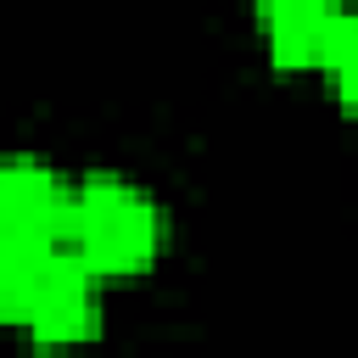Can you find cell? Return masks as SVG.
Segmentation results:
<instances>
[{
  "instance_id": "obj_1",
  "label": "cell",
  "mask_w": 358,
  "mask_h": 358,
  "mask_svg": "<svg viewBox=\"0 0 358 358\" xmlns=\"http://www.w3.org/2000/svg\"><path fill=\"white\" fill-rule=\"evenodd\" d=\"M162 246V207L151 190L117 173H95L73 190L67 213V252L95 274H134Z\"/></svg>"
},
{
  "instance_id": "obj_2",
  "label": "cell",
  "mask_w": 358,
  "mask_h": 358,
  "mask_svg": "<svg viewBox=\"0 0 358 358\" xmlns=\"http://www.w3.org/2000/svg\"><path fill=\"white\" fill-rule=\"evenodd\" d=\"M22 324L39 341H84L101 324V274L90 263H78L67 246L45 252L28 308H22Z\"/></svg>"
},
{
  "instance_id": "obj_3",
  "label": "cell",
  "mask_w": 358,
  "mask_h": 358,
  "mask_svg": "<svg viewBox=\"0 0 358 358\" xmlns=\"http://www.w3.org/2000/svg\"><path fill=\"white\" fill-rule=\"evenodd\" d=\"M67 213L73 190L34 157H6L0 162V235L34 252H56L67 241Z\"/></svg>"
},
{
  "instance_id": "obj_4",
  "label": "cell",
  "mask_w": 358,
  "mask_h": 358,
  "mask_svg": "<svg viewBox=\"0 0 358 358\" xmlns=\"http://www.w3.org/2000/svg\"><path fill=\"white\" fill-rule=\"evenodd\" d=\"M352 28H358V17L336 11V6H308V0H291V6H268L263 11L268 56L285 62V67H330Z\"/></svg>"
},
{
  "instance_id": "obj_5",
  "label": "cell",
  "mask_w": 358,
  "mask_h": 358,
  "mask_svg": "<svg viewBox=\"0 0 358 358\" xmlns=\"http://www.w3.org/2000/svg\"><path fill=\"white\" fill-rule=\"evenodd\" d=\"M39 257L45 252L17 246L11 235H0V319H22L28 291H34V274H39Z\"/></svg>"
},
{
  "instance_id": "obj_6",
  "label": "cell",
  "mask_w": 358,
  "mask_h": 358,
  "mask_svg": "<svg viewBox=\"0 0 358 358\" xmlns=\"http://www.w3.org/2000/svg\"><path fill=\"white\" fill-rule=\"evenodd\" d=\"M330 73H336V90H341V101L358 112V28H352V34H347V45L336 50Z\"/></svg>"
}]
</instances>
